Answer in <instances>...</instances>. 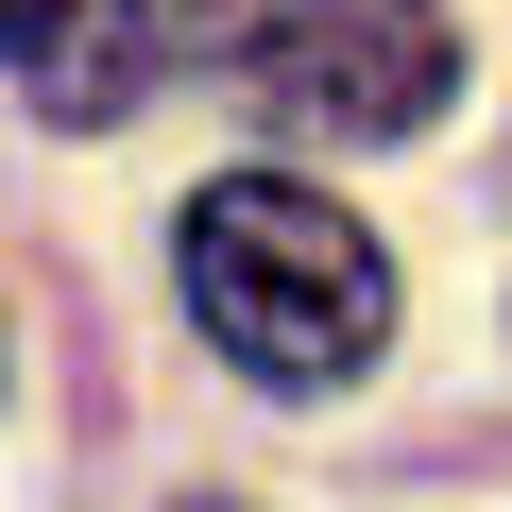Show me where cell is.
<instances>
[{
  "mask_svg": "<svg viewBox=\"0 0 512 512\" xmlns=\"http://www.w3.org/2000/svg\"><path fill=\"white\" fill-rule=\"evenodd\" d=\"M171 274H188L205 342H222L256 393H342V376L393 342V256H376V222L325 205V188H291V171H222V188H188Z\"/></svg>",
  "mask_w": 512,
  "mask_h": 512,
  "instance_id": "1",
  "label": "cell"
},
{
  "mask_svg": "<svg viewBox=\"0 0 512 512\" xmlns=\"http://www.w3.org/2000/svg\"><path fill=\"white\" fill-rule=\"evenodd\" d=\"M188 52L291 137H427L461 86L444 0H188Z\"/></svg>",
  "mask_w": 512,
  "mask_h": 512,
  "instance_id": "2",
  "label": "cell"
},
{
  "mask_svg": "<svg viewBox=\"0 0 512 512\" xmlns=\"http://www.w3.org/2000/svg\"><path fill=\"white\" fill-rule=\"evenodd\" d=\"M0 69H18V103H35V120L103 137V120H137V103H154L171 35H154V0H0Z\"/></svg>",
  "mask_w": 512,
  "mask_h": 512,
  "instance_id": "3",
  "label": "cell"
},
{
  "mask_svg": "<svg viewBox=\"0 0 512 512\" xmlns=\"http://www.w3.org/2000/svg\"><path fill=\"white\" fill-rule=\"evenodd\" d=\"M188 512H239V495H188Z\"/></svg>",
  "mask_w": 512,
  "mask_h": 512,
  "instance_id": "4",
  "label": "cell"
}]
</instances>
